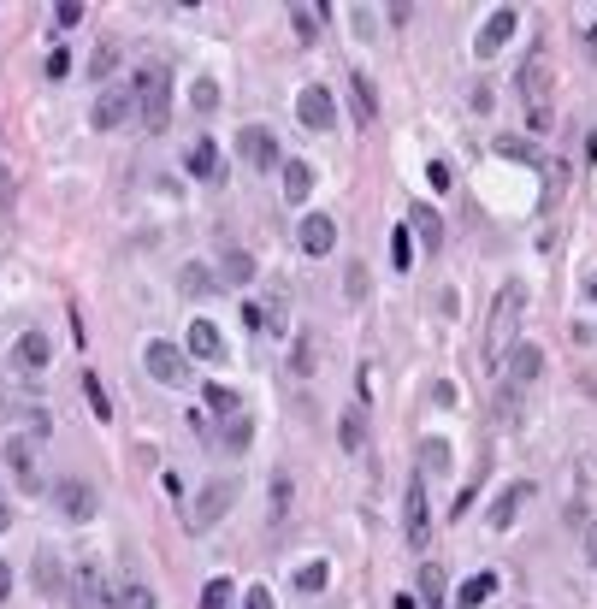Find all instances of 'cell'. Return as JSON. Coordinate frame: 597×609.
Returning a JSON list of instances; mask_svg holds the SVG:
<instances>
[{"label":"cell","mask_w":597,"mask_h":609,"mask_svg":"<svg viewBox=\"0 0 597 609\" xmlns=\"http://www.w3.org/2000/svg\"><path fill=\"white\" fill-rule=\"evenodd\" d=\"M521 314H527V284L509 278L491 302V320H485V367H503V355L521 343Z\"/></svg>","instance_id":"6da1fadb"},{"label":"cell","mask_w":597,"mask_h":609,"mask_svg":"<svg viewBox=\"0 0 597 609\" xmlns=\"http://www.w3.org/2000/svg\"><path fill=\"white\" fill-rule=\"evenodd\" d=\"M136 113H142L148 131H166L172 125V66L166 60L136 71Z\"/></svg>","instance_id":"7a4b0ae2"},{"label":"cell","mask_w":597,"mask_h":609,"mask_svg":"<svg viewBox=\"0 0 597 609\" xmlns=\"http://www.w3.org/2000/svg\"><path fill=\"white\" fill-rule=\"evenodd\" d=\"M6 468L18 479V491H54V479H48V462H42V438H30V432H12L6 438Z\"/></svg>","instance_id":"3957f363"},{"label":"cell","mask_w":597,"mask_h":609,"mask_svg":"<svg viewBox=\"0 0 597 609\" xmlns=\"http://www.w3.org/2000/svg\"><path fill=\"white\" fill-rule=\"evenodd\" d=\"M0 420L18 432V426H30V438H42L48 444V408L36 403V391L30 385H0Z\"/></svg>","instance_id":"277c9868"},{"label":"cell","mask_w":597,"mask_h":609,"mask_svg":"<svg viewBox=\"0 0 597 609\" xmlns=\"http://www.w3.org/2000/svg\"><path fill=\"white\" fill-rule=\"evenodd\" d=\"M521 95H527V125L532 131H550L556 113H550V66H544V60H527V66H521Z\"/></svg>","instance_id":"5b68a950"},{"label":"cell","mask_w":597,"mask_h":609,"mask_svg":"<svg viewBox=\"0 0 597 609\" xmlns=\"http://www.w3.org/2000/svg\"><path fill=\"white\" fill-rule=\"evenodd\" d=\"M142 367L160 379V385H190V355L166 338H148L142 343Z\"/></svg>","instance_id":"8992f818"},{"label":"cell","mask_w":597,"mask_h":609,"mask_svg":"<svg viewBox=\"0 0 597 609\" xmlns=\"http://www.w3.org/2000/svg\"><path fill=\"white\" fill-rule=\"evenodd\" d=\"M402 539L414 544V550L432 544V509H426V479L420 474L408 479V491H402Z\"/></svg>","instance_id":"52a82bcc"},{"label":"cell","mask_w":597,"mask_h":609,"mask_svg":"<svg viewBox=\"0 0 597 609\" xmlns=\"http://www.w3.org/2000/svg\"><path fill=\"white\" fill-rule=\"evenodd\" d=\"M71 598L77 609H113V586H107V574H101V562L83 550L77 556V574H71Z\"/></svg>","instance_id":"ba28073f"},{"label":"cell","mask_w":597,"mask_h":609,"mask_svg":"<svg viewBox=\"0 0 597 609\" xmlns=\"http://www.w3.org/2000/svg\"><path fill=\"white\" fill-rule=\"evenodd\" d=\"M231 503H237V485H231V479H213V485H201V497L190 503V509H184L190 533H207V527H213V521L231 509Z\"/></svg>","instance_id":"9c48e42d"},{"label":"cell","mask_w":597,"mask_h":609,"mask_svg":"<svg viewBox=\"0 0 597 609\" xmlns=\"http://www.w3.org/2000/svg\"><path fill=\"white\" fill-rule=\"evenodd\" d=\"M237 160L249 166V172H272L284 154H278V136L266 131V125H243L237 131Z\"/></svg>","instance_id":"30bf717a"},{"label":"cell","mask_w":597,"mask_h":609,"mask_svg":"<svg viewBox=\"0 0 597 609\" xmlns=\"http://www.w3.org/2000/svg\"><path fill=\"white\" fill-rule=\"evenodd\" d=\"M54 503H60L66 521H95V515H101V497H95L89 479H60V485H54Z\"/></svg>","instance_id":"8fae6325"},{"label":"cell","mask_w":597,"mask_h":609,"mask_svg":"<svg viewBox=\"0 0 597 609\" xmlns=\"http://www.w3.org/2000/svg\"><path fill=\"white\" fill-rule=\"evenodd\" d=\"M131 113H136L131 89H101V95H95V107H89V125H95V131H119Z\"/></svg>","instance_id":"7c38bea8"},{"label":"cell","mask_w":597,"mask_h":609,"mask_svg":"<svg viewBox=\"0 0 597 609\" xmlns=\"http://www.w3.org/2000/svg\"><path fill=\"white\" fill-rule=\"evenodd\" d=\"M296 119H302L308 131H332V125H337V101H332V89L308 83V89L296 95Z\"/></svg>","instance_id":"4fadbf2b"},{"label":"cell","mask_w":597,"mask_h":609,"mask_svg":"<svg viewBox=\"0 0 597 609\" xmlns=\"http://www.w3.org/2000/svg\"><path fill=\"white\" fill-rule=\"evenodd\" d=\"M515 30H521V12H515V6H497V12L485 18L479 42H473V48H479V60H491V54H497V48H503V42H509Z\"/></svg>","instance_id":"5bb4252c"},{"label":"cell","mask_w":597,"mask_h":609,"mask_svg":"<svg viewBox=\"0 0 597 609\" xmlns=\"http://www.w3.org/2000/svg\"><path fill=\"white\" fill-rule=\"evenodd\" d=\"M532 497V485L527 479H515V485H509V491H497V503H491V509H485V527H491V533H509V527H515V515H521V503H527Z\"/></svg>","instance_id":"9a60e30c"},{"label":"cell","mask_w":597,"mask_h":609,"mask_svg":"<svg viewBox=\"0 0 597 609\" xmlns=\"http://www.w3.org/2000/svg\"><path fill=\"white\" fill-rule=\"evenodd\" d=\"M503 367H509V391H521V385H532V379L544 373V349L521 338L515 349H509V355H503Z\"/></svg>","instance_id":"2e32d148"},{"label":"cell","mask_w":597,"mask_h":609,"mask_svg":"<svg viewBox=\"0 0 597 609\" xmlns=\"http://www.w3.org/2000/svg\"><path fill=\"white\" fill-rule=\"evenodd\" d=\"M296 243H302V255H332L337 249V225L326 213H308L302 225H296Z\"/></svg>","instance_id":"e0dca14e"},{"label":"cell","mask_w":597,"mask_h":609,"mask_svg":"<svg viewBox=\"0 0 597 609\" xmlns=\"http://www.w3.org/2000/svg\"><path fill=\"white\" fill-rule=\"evenodd\" d=\"M184 355H201V361H225L231 349H225V338H219V326L213 320H190V338H184Z\"/></svg>","instance_id":"ac0fdd59"},{"label":"cell","mask_w":597,"mask_h":609,"mask_svg":"<svg viewBox=\"0 0 597 609\" xmlns=\"http://www.w3.org/2000/svg\"><path fill=\"white\" fill-rule=\"evenodd\" d=\"M184 166H190V178H196V184H219V178H225V160H219V148H213L207 136L184 154Z\"/></svg>","instance_id":"d6986e66"},{"label":"cell","mask_w":597,"mask_h":609,"mask_svg":"<svg viewBox=\"0 0 597 609\" xmlns=\"http://www.w3.org/2000/svg\"><path fill=\"white\" fill-rule=\"evenodd\" d=\"M12 355H18V367H30V373H42V367L54 361V343H48V332H24V338L12 343Z\"/></svg>","instance_id":"ffe728a7"},{"label":"cell","mask_w":597,"mask_h":609,"mask_svg":"<svg viewBox=\"0 0 597 609\" xmlns=\"http://www.w3.org/2000/svg\"><path fill=\"white\" fill-rule=\"evenodd\" d=\"M349 101H355V119H361V125L379 119V95H373V83H367L361 71H349Z\"/></svg>","instance_id":"44dd1931"},{"label":"cell","mask_w":597,"mask_h":609,"mask_svg":"<svg viewBox=\"0 0 597 609\" xmlns=\"http://www.w3.org/2000/svg\"><path fill=\"white\" fill-rule=\"evenodd\" d=\"M450 474V438H420V479Z\"/></svg>","instance_id":"7402d4cb"},{"label":"cell","mask_w":597,"mask_h":609,"mask_svg":"<svg viewBox=\"0 0 597 609\" xmlns=\"http://www.w3.org/2000/svg\"><path fill=\"white\" fill-rule=\"evenodd\" d=\"M408 231H414V237H420V243H426V249L438 255V243H444V225H438V213H432V207H414Z\"/></svg>","instance_id":"603a6c76"},{"label":"cell","mask_w":597,"mask_h":609,"mask_svg":"<svg viewBox=\"0 0 597 609\" xmlns=\"http://www.w3.org/2000/svg\"><path fill=\"white\" fill-rule=\"evenodd\" d=\"M213 278H219V284H249V278H255V261H249L243 249H225V261H219Z\"/></svg>","instance_id":"cb8c5ba5"},{"label":"cell","mask_w":597,"mask_h":609,"mask_svg":"<svg viewBox=\"0 0 597 609\" xmlns=\"http://www.w3.org/2000/svg\"><path fill=\"white\" fill-rule=\"evenodd\" d=\"M308 190H314L308 160H290V166H284V196H290V202H308Z\"/></svg>","instance_id":"d4e9b609"},{"label":"cell","mask_w":597,"mask_h":609,"mask_svg":"<svg viewBox=\"0 0 597 609\" xmlns=\"http://www.w3.org/2000/svg\"><path fill=\"white\" fill-rule=\"evenodd\" d=\"M219 438H225V450H231V456H237V450H249V438H255V420H249V414H243V408H237V414H231V420H225V432H219Z\"/></svg>","instance_id":"484cf974"},{"label":"cell","mask_w":597,"mask_h":609,"mask_svg":"<svg viewBox=\"0 0 597 609\" xmlns=\"http://www.w3.org/2000/svg\"><path fill=\"white\" fill-rule=\"evenodd\" d=\"M201 609H237V580H225V574L207 580L201 586Z\"/></svg>","instance_id":"4316f807"},{"label":"cell","mask_w":597,"mask_h":609,"mask_svg":"<svg viewBox=\"0 0 597 609\" xmlns=\"http://www.w3.org/2000/svg\"><path fill=\"white\" fill-rule=\"evenodd\" d=\"M113 609H160V598H154V586H136V580H125V586L113 592Z\"/></svg>","instance_id":"83f0119b"},{"label":"cell","mask_w":597,"mask_h":609,"mask_svg":"<svg viewBox=\"0 0 597 609\" xmlns=\"http://www.w3.org/2000/svg\"><path fill=\"white\" fill-rule=\"evenodd\" d=\"M178 290L196 302V296H213V290H219V278H213L207 267H184V272H178Z\"/></svg>","instance_id":"f1b7e54d"},{"label":"cell","mask_w":597,"mask_h":609,"mask_svg":"<svg viewBox=\"0 0 597 609\" xmlns=\"http://www.w3.org/2000/svg\"><path fill=\"white\" fill-rule=\"evenodd\" d=\"M337 438H343V450H361V444H367V414L349 408V414L337 420Z\"/></svg>","instance_id":"f546056e"},{"label":"cell","mask_w":597,"mask_h":609,"mask_svg":"<svg viewBox=\"0 0 597 609\" xmlns=\"http://www.w3.org/2000/svg\"><path fill=\"white\" fill-rule=\"evenodd\" d=\"M491 592H497V574H491V568H479V574H467V586H462V604L473 609V604H485Z\"/></svg>","instance_id":"4dcf8cb0"},{"label":"cell","mask_w":597,"mask_h":609,"mask_svg":"<svg viewBox=\"0 0 597 609\" xmlns=\"http://www.w3.org/2000/svg\"><path fill=\"white\" fill-rule=\"evenodd\" d=\"M320 18H326V6H290V24H296V36H302V42H314V36H320Z\"/></svg>","instance_id":"1f68e13d"},{"label":"cell","mask_w":597,"mask_h":609,"mask_svg":"<svg viewBox=\"0 0 597 609\" xmlns=\"http://www.w3.org/2000/svg\"><path fill=\"white\" fill-rule=\"evenodd\" d=\"M326 580H332V568H326V562H302V568H296V592H308V598H314V592H326Z\"/></svg>","instance_id":"d6a6232c"},{"label":"cell","mask_w":597,"mask_h":609,"mask_svg":"<svg viewBox=\"0 0 597 609\" xmlns=\"http://www.w3.org/2000/svg\"><path fill=\"white\" fill-rule=\"evenodd\" d=\"M497 154H503V160H521V166H544V160H538V148L521 142V136H497Z\"/></svg>","instance_id":"836d02e7"},{"label":"cell","mask_w":597,"mask_h":609,"mask_svg":"<svg viewBox=\"0 0 597 609\" xmlns=\"http://www.w3.org/2000/svg\"><path fill=\"white\" fill-rule=\"evenodd\" d=\"M190 107H196V113H213V107H219V83H213V77H196V83H190Z\"/></svg>","instance_id":"e575fe53"},{"label":"cell","mask_w":597,"mask_h":609,"mask_svg":"<svg viewBox=\"0 0 597 609\" xmlns=\"http://www.w3.org/2000/svg\"><path fill=\"white\" fill-rule=\"evenodd\" d=\"M201 397H207V408H213V414H225V420L237 414V391H231V385H207Z\"/></svg>","instance_id":"d590c367"},{"label":"cell","mask_w":597,"mask_h":609,"mask_svg":"<svg viewBox=\"0 0 597 609\" xmlns=\"http://www.w3.org/2000/svg\"><path fill=\"white\" fill-rule=\"evenodd\" d=\"M284 515H290V474H272V521L284 527Z\"/></svg>","instance_id":"8d00e7d4"},{"label":"cell","mask_w":597,"mask_h":609,"mask_svg":"<svg viewBox=\"0 0 597 609\" xmlns=\"http://www.w3.org/2000/svg\"><path fill=\"white\" fill-rule=\"evenodd\" d=\"M83 397H89V408H95V420H107V414H113V403H107V391H101V379H95V373H83Z\"/></svg>","instance_id":"74e56055"},{"label":"cell","mask_w":597,"mask_h":609,"mask_svg":"<svg viewBox=\"0 0 597 609\" xmlns=\"http://www.w3.org/2000/svg\"><path fill=\"white\" fill-rule=\"evenodd\" d=\"M391 267H397V272L414 267V255H408V225H397V231H391Z\"/></svg>","instance_id":"f35d334b"},{"label":"cell","mask_w":597,"mask_h":609,"mask_svg":"<svg viewBox=\"0 0 597 609\" xmlns=\"http://www.w3.org/2000/svg\"><path fill=\"white\" fill-rule=\"evenodd\" d=\"M420 592H426V604L438 609V598H444V574H438V568H420Z\"/></svg>","instance_id":"ab89813d"},{"label":"cell","mask_w":597,"mask_h":609,"mask_svg":"<svg viewBox=\"0 0 597 609\" xmlns=\"http://www.w3.org/2000/svg\"><path fill=\"white\" fill-rule=\"evenodd\" d=\"M54 24H60V30L83 24V0H66V6H54Z\"/></svg>","instance_id":"60d3db41"},{"label":"cell","mask_w":597,"mask_h":609,"mask_svg":"<svg viewBox=\"0 0 597 609\" xmlns=\"http://www.w3.org/2000/svg\"><path fill=\"white\" fill-rule=\"evenodd\" d=\"M243 609H272V592H266V586H249V592H243Z\"/></svg>","instance_id":"b9f144b4"},{"label":"cell","mask_w":597,"mask_h":609,"mask_svg":"<svg viewBox=\"0 0 597 609\" xmlns=\"http://www.w3.org/2000/svg\"><path fill=\"white\" fill-rule=\"evenodd\" d=\"M426 178H432V190H450V166H444V160H432Z\"/></svg>","instance_id":"7bdbcfd3"},{"label":"cell","mask_w":597,"mask_h":609,"mask_svg":"<svg viewBox=\"0 0 597 609\" xmlns=\"http://www.w3.org/2000/svg\"><path fill=\"white\" fill-rule=\"evenodd\" d=\"M66 71H71V54H66V48H60V54H48V77H54V83H60Z\"/></svg>","instance_id":"ee69618b"},{"label":"cell","mask_w":597,"mask_h":609,"mask_svg":"<svg viewBox=\"0 0 597 609\" xmlns=\"http://www.w3.org/2000/svg\"><path fill=\"white\" fill-rule=\"evenodd\" d=\"M6 598H12V568L0 562V604H6Z\"/></svg>","instance_id":"f6af8a7d"},{"label":"cell","mask_w":597,"mask_h":609,"mask_svg":"<svg viewBox=\"0 0 597 609\" xmlns=\"http://www.w3.org/2000/svg\"><path fill=\"white\" fill-rule=\"evenodd\" d=\"M6 527H12V503L0 497V533H6Z\"/></svg>","instance_id":"bcb514c9"},{"label":"cell","mask_w":597,"mask_h":609,"mask_svg":"<svg viewBox=\"0 0 597 609\" xmlns=\"http://www.w3.org/2000/svg\"><path fill=\"white\" fill-rule=\"evenodd\" d=\"M586 562H597V527L586 533Z\"/></svg>","instance_id":"7dc6e473"},{"label":"cell","mask_w":597,"mask_h":609,"mask_svg":"<svg viewBox=\"0 0 597 609\" xmlns=\"http://www.w3.org/2000/svg\"><path fill=\"white\" fill-rule=\"evenodd\" d=\"M592 296H597V278H592Z\"/></svg>","instance_id":"c3c4849f"}]
</instances>
